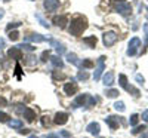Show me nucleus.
I'll return each mask as SVG.
<instances>
[{
    "label": "nucleus",
    "mask_w": 148,
    "mask_h": 138,
    "mask_svg": "<svg viewBox=\"0 0 148 138\" xmlns=\"http://www.w3.org/2000/svg\"><path fill=\"white\" fill-rule=\"evenodd\" d=\"M138 120H139V116H138V115H132V116H130V119H129V123L132 125V126H136Z\"/></svg>",
    "instance_id": "393cba45"
},
{
    "label": "nucleus",
    "mask_w": 148,
    "mask_h": 138,
    "mask_svg": "<svg viewBox=\"0 0 148 138\" xmlns=\"http://www.w3.org/2000/svg\"><path fill=\"white\" fill-rule=\"evenodd\" d=\"M3 17H5V10H3V9H0V19H2Z\"/></svg>",
    "instance_id": "de8ad7c7"
},
{
    "label": "nucleus",
    "mask_w": 148,
    "mask_h": 138,
    "mask_svg": "<svg viewBox=\"0 0 148 138\" xmlns=\"http://www.w3.org/2000/svg\"><path fill=\"white\" fill-rule=\"evenodd\" d=\"M49 59H51L52 66H53L55 68H62V67H64V62H62V59H61L59 55H58V57H51Z\"/></svg>",
    "instance_id": "aec40b11"
},
{
    "label": "nucleus",
    "mask_w": 148,
    "mask_h": 138,
    "mask_svg": "<svg viewBox=\"0 0 148 138\" xmlns=\"http://www.w3.org/2000/svg\"><path fill=\"white\" fill-rule=\"evenodd\" d=\"M88 97H89L88 94L79 95V97L76 98V101H74V106H76V107H77V106H82V107H83V106H88Z\"/></svg>",
    "instance_id": "f3484780"
},
{
    "label": "nucleus",
    "mask_w": 148,
    "mask_h": 138,
    "mask_svg": "<svg viewBox=\"0 0 148 138\" xmlns=\"http://www.w3.org/2000/svg\"><path fill=\"white\" fill-rule=\"evenodd\" d=\"M6 104H8V101L3 97H0V107H6Z\"/></svg>",
    "instance_id": "e433bc0d"
},
{
    "label": "nucleus",
    "mask_w": 148,
    "mask_h": 138,
    "mask_svg": "<svg viewBox=\"0 0 148 138\" xmlns=\"http://www.w3.org/2000/svg\"><path fill=\"white\" fill-rule=\"evenodd\" d=\"M107 97L108 98H116V97H119V91L117 89H110V91H107Z\"/></svg>",
    "instance_id": "a878e982"
},
{
    "label": "nucleus",
    "mask_w": 148,
    "mask_h": 138,
    "mask_svg": "<svg viewBox=\"0 0 148 138\" xmlns=\"http://www.w3.org/2000/svg\"><path fill=\"white\" fill-rule=\"evenodd\" d=\"M36 18H37V19H39V21H40V24H42V26H43V27H46V28H49V24H47V22H46V21L43 19V17H42V15H39V14H36Z\"/></svg>",
    "instance_id": "c756f323"
},
{
    "label": "nucleus",
    "mask_w": 148,
    "mask_h": 138,
    "mask_svg": "<svg viewBox=\"0 0 148 138\" xmlns=\"http://www.w3.org/2000/svg\"><path fill=\"white\" fill-rule=\"evenodd\" d=\"M24 110H25V107H24V106H21V104L16 106V111H18V113H24Z\"/></svg>",
    "instance_id": "58836bf2"
},
{
    "label": "nucleus",
    "mask_w": 148,
    "mask_h": 138,
    "mask_svg": "<svg viewBox=\"0 0 148 138\" xmlns=\"http://www.w3.org/2000/svg\"><path fill=\"white\" fill-rule=\"evenodd\" d=\"M9 120H10V116L8 115V113L0 111V122H2V123H8Z\"/></svg>",
    "instance_id": "b1692460"
},
{
    "label": "nucleus",
    "mask_w": 148,
    "mask_h": 138,
    "mask_svg": "<svg viewBox=\"0 0 148 138\" xmlns=\"http://www.w3.org/2000/svg\"><path fill=\"white\" fill-rule=\"evenodd\" d=\"M67 61L70 62V64H73V66L80 67V61H79V58H77V55H76V54L68 52V54H67Z\"/></svg>",
    "instance_id": "6ab92c4d"
},
{
    "label": "nucleus",
    "mask_w": 148,
    "mask_h": 138,
    "mask_svg": "<svg viewBox=\"0 0 148 138\" xmlns=\"http://www.w3.org/2000/svg\"><path fill=\"white\" fill-rule=\"evenodd\" d=\"M145 36H147V37H145V42H144V45H145V46H148V31H145Z\"/></svg>",
    "instance_id": "a18cd8bd"
},
{
    "label": "nucleus",
    "mask_w": 148,
    "mask_h": 138,
    "mask_svg": "<svg viewBox=\"0 0 148 138\" xmlns=\"http://www.w3.org/2000/svg\"><path fill=\"white\" fill-rule=\"evenodd\" d=\"M119 119L120 117H116V116H107L105 122H107V125L111 129H117L119 128Z\"/></svg>",
    "instance_id": "ddd939ff"
},
{
    "label": "nucleus",
    "mask_w": 148,
    "mask_h": 138,
    "mask_svg": "<svg viewBox=\"0 0 148 138\" xmlns=\"http://www.w3.org/2000/svg\"><path fill=\"white\" fill-rule=\"evenodd\" d=\"M51 46L56 49V52H58L59 55H62V54L65 52V46L61 43V42H58V40H53V39H52V40H51Z\"/></svg>",
    "instance_id": "dca6fc26"
},
{
    "label": "nucleus",
    "mask_w": 148,
    "mask_h": 138,
    "mask_svg": "<svg viewBox=\"0 0 148 138\" xmlns=\"http://www.w3.org/2000/svg\"><path fill=\"white\" fill-rule=\"evenodd\" d=\"M52 22L55 24L56 27H59V28H65V26L68 24V18L65 15H59V17L56 15V17H53Z\"/></svg>",
    "instance_id": "6e6552de"
},
{
    "label": "nucleus",
    "mask_w": 148,
    "mask_h": 138,
    "mask_svg": "<svg viewBox=\"0 0 148 138\" xmlns=\"http://www.w3.org/2000/svg\"><path fill=\"white\" fill-rule=\"evenodd\" d=\"M47 58H51V54H49V51H45V52L42 54V61H43V62H46V61H47Z\"/></svg>",
    "instance_id": "f704fd0d"
},
{
    "label": "nucleus",
    "mask_w": 148,
    "mask_h": 138,
    "mask_svg": "<svg viewBox=\"0 0 148 138\" xmlns=\"http://www.w3.org/2000/svg\"><path fill=\"white\" fill-rule=\"evenodd\" d=\"M47 37L42 36V34H30L27 37H24V40L25 42H36V43H40V42H45Z\"/></svg>",
    "instance_id": "9b49d317"
},
{
    "label": "nucleus",
    "mask_w": 148,
    "mask_h": 138,
    "mask_svg": "<svg viewBox=\"0 0 148 138\" xmlns=\"http://www.w3.org/2000/svg\"><path fill=\"white\" fill-rule=\"evenodd\" d=\"M22 115H24V119H25L27 122H33L36 119V111L33 108H30V107H25V110H24Z\"/></svg>",
    "instance_id": "4468645a"
},
{
    "label": "nucleus",
    "mask_w": 148,
    "mask_h": 138,
    "mask_svg": "<svg viewBox=\"0 0 148 138\" xmlns=\"http://www.w3.org/2000/svg\"><path fill=\"white\" fill-rule=\"evenodd\" d=\"M3 2H10V0H3Z\"/></svg>",
    "instance_id": "603ef678"
},
{
    "label": "nucleus",
    "mask_w": 148,
    "mask_h": 138,
    "mask_svg": "<svg viewBox=\"0 0 148 138\" xmlns=\"http://www.w3.org/2000/svg\"><path fill=\"white\" fill-rule=\"evenodd\" d=\"M119 82H120V86L123 88V89H126L127 92H132L135 97H138V95H139V91H138V89H135L133 86H129V83H127V77L125 76V74H120V76H119Z\"/></svg>",
    "instance_id": "7ed1b4c3"
},
{
    "label": "nucleus",
    "mask_w": 148,
    "mask_h": 138,
    "mask_svg": "<svg viewBox=\"0 0 148 138\" xmlns=\"http://www.w3.org/2000/svg\"><path fill=\"white\" fill-rule=\"evenodd\" d=\"M114 9H116V12H119V14L125 15V17L129 15L130 12H132V6L129 3H126V2H116Z\"/></svg>",
    "instance_id": "20e7f679"
},
{
    "label": "nucleus",
    "mask_w": 148,
    "mask_h": 138,
    "mask_svg": "<svg viewBox=\"0 0 148 138\" xmlns=\"http://www.w3.org/2000/svg\"><path fill=\"white\" fill-rule=\"evenodd\" d=\"M77 77H79L80 80H86V79H88L89 76H88V73H86V71H80V73H79V76H77Z\"/></svg>",
    "instance_id": "72a5a7b5"
},
{
    "label": "nucleus",
    "mask_w": 148,
    "mask_h": 138,
    "mask_svg": "<svg viewBox=\"0 0 148 138\" xmlns=\"http://www.w3.org/2000/svg\"><path fill=\"white\" fill-rule=\"evenodd\" d=\"M15 73H16V76L19 77V74H21V67H19V64H16V67H15Z\"/></svg>",
    "instance_id": "ea45409f"
},
{
    "label": "nucleus",
    "mask_w": 148,
    "mask_h": 138,
    "mask_svg": "<svg viewBox=\"0 0 148 138\" xmlns=\"http://www.w3.org/2000/svg\"><path fill=\"white\" fill-rule=\"evenodd\" d=\"M116 2H126V0H116Z\"/></svg>",
    "instance_id": "3c124183"
},
{
    "label": "nucleus",
    "mask_w": 148,
    "mask_h": 138,
    "mask_svg": "<svg viewBox=\"0 0 148 138\" xmlns=\"http://www.w3.org/2000/svg\"><path fill=\"white\" fill-rule=\"evenodd\" d=\"M59 134H61V137H62V138H70V137H71V134H70L68 131H61Z\"/></svg>",
    "instance_id": "c9c22d12"
},
{
    "label": "nucleus",
    "mask_w": 148,
    "mask_h": 138,
    "mask_svg": "<svg viewBox=\"0 0 148 138\" xmlns=\"http://www.w3.org/2000/svg\"><path fill=\"white\" fill-rule=\"evenodd\" d=\"M142 131H145V125H141V126H135L133 131H132V134H139V132H142Z\"/></svg>",
    "instance_id": "7c9ffc66"
},
{
    "label": "nucleus",
    "mask_w": 148,
    "mask_h": 138,
    "mask_svg": "<svg viewBox=\"0 0 148 138\" xmlns=\"http://www.w3.org/2000/svg\"><path fill=\"white\" fill-rule=\"evenodd\" d=\"M8 125L10 128H15V129H21L22 128V120L21 119H10L8 122Z\"/></svg>",
    "instance_id": "412c9836"
},
{
    "label": "nucleus",
    "mask_w": 148,
    "mask_h": 138,
    "mask_svg": "<svg viewBox=\"0 0 148 138\" xmlns=\"http://www.w3.org/2000/svg\"><path fill=\"white\" fill-rule=\"evenodd\" d=\"M19 26H21V22H10L9 26L6 27V30H8V31H10L12 28H16V27H19Z\"/></svg>",
    "instance_id": "2f4dec72"
},
{
    "label": "nucleus",
    "mask_w": 148,
    "mask_h": 138,
    "mask_svg": "<svg viewBox=\"0 0 148 138\" xmlns=\"http://www.w3.org/2000/svg\"><path fill=\"white\" fill-rule=\"evenodd\" d=\"M102 82H104V85H105V86H111V85L114 83V73H111V71L105 73V74H104Z\"/></svg>",
    "instance_id": "a211bd4d"
},
{
    "label": "nucleus",
    "mask_w": 148,
    "mask_h": 138,
    "mask_svg": "<svg viewBox=\"0 0 148 138\" xmlns=\"http://www.w3.org/2000/svg\"><path fill=\"white\" fill-rule=\"evenodd\" d=\"M105 68V57H99L96 61V68H95V73H93V79L95 80H99L101 76H102V71Z\"/></svg>",
    "instance_id": "f03ea898"
},
{
    "label": "nucleus",
    "mask_w": 148,
    "mask_h": 138,
    "mask_svg": "<svg viewBox=\"0 0 148 138\" xmlns=\"http://www.w3.org/2000/svg\"><path fill=\"white\" fill-rule=\"evenodd\" d=\"M30 138H37V137L36 135H30Z\"/></svg>",
    "instance_id": "8fccbe9b"
},
{
    "label": "nucleus",
    "mask_w": 148,
    "mask_h": 138,
    "mask_svg": "<svg viewBox=\"0 0 148 138\" xmlns=\"http://www.w3.org/2000/svg\"><path fill=\"white\" fill-rule=\"evenodd\" d=\"M18 37H19V33L18 31H9V39L10 40H18Z\"/></svg>",
    "instance_id": "cd10ccee"
},
{
    "label": "nucleus",
    "mask_w": 148,
    "mask_h": 138,
    "mask_svg": "<svg viewBox=\"0 0 148 138\" xmlns=\"http://www.w3.org/2000/svg\"><path fill=\"white\" fill-rule=\"evenodd\" d=\"M43 6L47 12H56L59 8V0H45Z\"/></svg>",
    "instance_id": "0eeeda50"
},
{
    "label": "nucleus",
    "mask_w": 148,
    "mask_h": 138,
    "mask_svg": "<svg viewBox=\"0 0 148 138\" xmlns=\"http://www.w3.org/2000/svg\"><path fill=\"white\" fill-rule=\"evenodd\" d=\"M86 131H88L89 134H92V135H98V134H99V131H101L99 123H96V122L89 123V125H88V128H86Z\"/></svg>",
    "instance_id": "2eb2a0df"
},
{
    "label": "nucleus",
    "mask_w": 148,
    "mask_h": 138,
    "mask_svg": "<svg viewBox=\"0 0 148 138\" xmlns=\"http://www.w3.org/2000/svg\"><path fill=\"white\" fill-rule=\"evenodd\" d=\"M114 108H116V110H119V111H125V110H126L125 103H121V101H117V103L114 104Z\"/></svg>",
    "instance_id": "bb28decb"
},
{
    "label": "nucleus",
    "mask_w": 148,
    "mask_h": 138,
    "mask_svg": "<svg viewBox=\"0 0 148 138\" xmlns=\"http://www.w3.org/2000/svg\"><path fill=\"white\" fill-rule=\"evenodd\" d=\"M45 138H59V135H55V134H49L47 137H45Z\"/></svg>",
    "instance_id": "c03bdc74"
},
{
    "label": "nucleus",
    "mask_w": 148,
    "mask_h": 138,
    "mask_svg": "<svg viewBox=\"0 0 148 138\" xmlns=\"http://www.w3.org/2000/svg\"><path fill=\"white\" fill-rule=\"evenodd\" d=\"M147 12H148V8H147Z\"/></svg>",
    "instance_id": "864d4df0"
},
{
    "label": "nucleus",
    "mask_w": 148,
    "mask_h": 138,
    "mask_svg": "<svg viewBox=\"0 0 148 138\" xmlns=\"http://www.w3.org/2000/svg\"><path fill=\"white\" fill-rule=\"evenodd\" d=\"M18 48H19V49H25V51H30V52L34 51V48H33L31 45H28V43H22V45H19Z\"/></svg>",
    "instance_id": "c85d7f7f"
},
{
    "label": "nucleus",
    "mask_w": 148,
    "mask_h": 138,
    "mask_svg": "<svg viewBox=\"0 0 148 138\" xmlns=\"http://www.w3.org/2000/svg\"><path fill=\"white\" fill-rule=\"evenodd\" d=\"M27 59H28V61H27V64H28V66H34L36 62H37V61H36L37 58H36V57H33V55H30Z\"/></svg>",
    "instance_id": "473e14b6"
},
{
    "label": "nucleus",
    "mask_w": 148,
    "mask_h": 138,
    "mask_svg": "<svg viewBox=\"0 0 148 138\" xmlns=\"http://www.w3.org/2000/svg\"><path fill=\"white\" fill-rule=\"evenodd\" d=\"M117 39H119V36H117L114 31H107V33H104V36H102V42H104L105 46H113V45L117 42Z\"/></svg>",
    "instance_id": "39448f33"
},
{
    "label": "nucleus",
    "mask_w": 148,
    "mask_h": 138,
    "mask_svg": "<svg viewBox=\"0 0 148 138\" xmlns=\"http://www.w3.org/2000/svg\"><path fill=\"white\" fill-rule=\"evenodd\" d=\"M83 42L88 45L89 48H95L96 46V37L95 36H89V37H84L83 39Z\"/></svg>",
    "instance_id": "4be33fe9"
},
{
    "label": "nucleus",
    "mask_w": 148,
    "mask_h": 138,
    "mask_svg": "<svg viewBox=\"0 0 148 138\" xmlns=\"http://www.w3.org/2000/svg\"><path fill=\"white\" fill-rule=\"evenodd\" d=\"M68 122V115L67 113H56L53 117V123L56 125H65Z\"/></svg>",
    "instance_id": "9d476101"
},
{
    "label": "nucleus",
    "mask_w": 148,
    "mask_h": 138,
    "mask_svg": "<svg viewBox=\"0 0 148 138\" xmlns=\"http://www.w3.org/2000/svg\"><path fill=\"white\" fill-rule=\"evenodd\" d=\"M142 120H145V122H148V110H145V111L142 113Z\"/></svg>",
    "instance_id": "4c0bfd02"
},
{
    "label": "nucleus",
    "mask_w": 148,
    "mask_h": 138,
    "mask_svg": "<svg viewBox=\"0 0 148 138\" xmlns=\"http://www.w3.org/2000/svg\"><path fill=\"white\" fill-rule=\"evenodd\" d=\"M142 138H148V134H145V135H144V137H142Z\"/></svg>",
    "instance_id": "09e8293b"
},
{
    "label": "nucleus",
    "mask_w": 148,
    "mask_h": 138,
    "mask_svg": "<svg viewBox=\"0 0 148 138\" xmlns=\"http://www.w3.org/2000/svg\"><path fill=\"white\" fill-rule=\"evenodd\" d=\"M141 46V40L138 39V37H133V39L129 42V46H127V55L129 57H133L135 54H136V51H138V48Z\"/></svg>",
    "instance_id": "423d86ee"
},
{
    "label": "nucleus",
    "mask_w": 148,
    "mask_h": 138,
    "mask_svg": "<svg viewBox=\"0 0 148 138\" xmlns=\"http://www.w3.org/2000/svg\"><path fill=\"white\" fill-rule=\"evenodd\" d=\"M95 64H93V61H90V59H83V62H80V67H83V68H92Z\"/></svg>",
    "instance_id": "5701e85b"
},
{
    "label": "nucleus",
    "mask_w": 148,
    "mask_h": 138,
    "mask_svg": "<svg viewBox=\"0 0 148 138\" xmlns=\"http://www.w3.org/2000/svg\"><path fill=\"white\" fill-rule=\"evenodd\" d=\"M53 77H55V79H64V74H62V73H59V74L55 73V74H53Z\"/></svg>",
    "instance_id": "a19ab883"
},
{
    "label": "nucleus",
    "mask_w": 148,
    "mask_h": 138,
    "mask_svg": "<svg viewBox=\"0 0 148 138\" xmlns=\"http://www.w3.org/2000/svg\"><path fill=\"white\" fill-rule=\"evenodd\" d=\"M64 92H65L67 95H74V94L77 92V85L74 83V80L64 85Z\"/></svg>",
    "instance_id": "f8f14e48"
},
{
    "label": "nucleus",
    "mask_w": 148,
    "mask_h": 138,
    "mask_svg": "<svg viewBox=\"0 0 148 138\" xmlns=\"http://www.w3.org/2000/svg\"><path fill=\"white\" fill-rule=\"evenodd\" d=\"M136 80H138V82H141V83H144V77L141 76V74H136Z\"/></svg>",
    "instance_id": "79ce46f5"
},
{
    "label": "nucleus",
    "mask_w": 148,
    "mask_h": 138,
    "mask_svg": "<svg viewBox=\"0 0 148 138\" xmlns=\"http://www.w3.org/2000/svg\"><path fill=\"white\" fill-rule=\"evenodd\" d=\"M30 131H31V129H22V128H21L19 134H30Z\"/></svg>",
    "instance_id": "37998d69"
},
{
    "label": "nucleus",
    "mask_w": 148,
    "mask_h": 138,
    "mask_svg": "<svg viewBox=\"0 0 148 138\" xmlns=\"http://www.w3.org/2000/svg\"><path fill=\"white\" fill-rule=\"evenodd\" d=\"M8 55H9L12 59L19 61V59H22V49H19L18 46L10 48V49H9V52H8Z\"/></svg>",
    "instance_id": "1a4fd4ad"
},
{
    "label": "nucleus",
    "mask_w": 148,
    "mask_h": 138,
    "mask_svg": "<svg viewBox=\"0 0 148 138\" xmlns=\"http://www.w3.org/2000/svg\"><path fill=\"white\" fill-rule=\"evenodd\" d=\"M86 28H88V21H86V18L76 17V18L71 21V26H70L68 31H70L71 36H80Z\"/></svg>",
    "instance_id": "f257e3e1"
},
{
    "label": "nucleus",
    "mask_w": 148,
    "mask_h": 138,
    "mask_svg": "<svg viewBox=\"0 0 148 138\" xmlns=\"http://www.w3.org/2000/svg\"><path fill=\"white\" fill-rule=\"evenodd\" d=\"M5 48V39H0V49Z\"/></svg>",
    "instance_id": "49530a36"
}]
</instances>
